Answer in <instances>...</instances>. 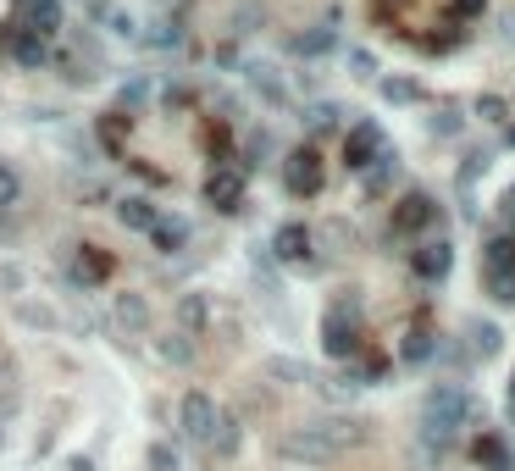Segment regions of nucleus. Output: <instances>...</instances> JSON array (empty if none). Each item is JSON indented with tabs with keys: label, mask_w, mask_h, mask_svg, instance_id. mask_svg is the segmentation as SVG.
I'll return each mask as SVG.
<instances>
[{
	"label": "nucleus",
	"mask_w": 515,
	"mask_h": 471,
	"mask_svg": "<svg viewBox=\"0 0 515 471\" xmlns=\"http://www.w3.org/2000/svg\"><path fill=\"white\" fill-rule=\"evenodd\" d=\"M89 17H95V23L106 28L111 39H133V34H139V23H133V17L122 12L117 0H89Z\"/></svg>",
	"instance_id": "nucleus-15"
},
{
	"label": "nucleus",
	"mask_w": 515,
	"mask_h": 471,
	"mask_svg": "<svg viewBox=\"0 0 515 471\" xmlns=\"http://www.w3.org/2000/svg\"><path fill=\"white\" fill-rule=\"evenodd\" d=\"M111 322L122 333H150V294H139V289L111 294Z\"/></svg>",
	"instance_id": "nucleus-8"
},
{
	"label": "nucleus",
	"mask_w": 515,
	"mask_h": 471,
	"mask_svg": "<svg viewBox=\"0 0 515 471\" xmlns=\"http://www.w3.org/2000/svg\"><path fill=\"white\" fill-rule=\"evenodd\" d=\"M510 411H515V377H510Z\"/></svg>",
	"instance_id": "nucleus-41"
},
{
	"label": "nucleus",
	"mask_w": 515,
	"mask_h": 471,
	"mask_svg": "<svg viewBox=\"0 0 515 471\" xmlns=\"http://www.w3.org/2000/svg\"><path fill=\"white\" fill-rule=\"evenodd\" d=\"M338 117H344V111H338L333 100H316V106L305 111V128H311V133H333V128H338Z\"/></svg>",
	"instance_id": "nucleus-27"
},
{
	"label": "nucleus",
	"mask_w": 515,
	"mask_h": 471,
	"mask_svg": "<svg viewBox=\"0 0 515 471\" xmlns=\"http://www.w3.org/2000/svg\"><path fill=\"white\" fill-rule=\"evenodd\" d=\"M183 239H189V228H183V222H167V217H161L156 222V228H150V244H156V250H183Z\"/></svg>",
	"instance_id": "nucleus-24"
},
{
	"label": "nucleus",
	"mask_w": 515,
	"mask_h": 471,
	"mask_svg": "<svg viewBox=\"0 0 515 471\" xmlns=\"http://www.w3.org/2000/svg\"><path fill=\"white\" fill-rule=\"evenodd\" d=\"M283 189L300 194V200L322 189V156H316V145H300L294 156L283 161Z\"/></svg>",
	"instance_id": "nucleus-7"
},
{
	"label": "nucleus",
	"mask_w": 515,
	"mask_h": 471,
	"mask_svg": "<svg viewBox=\"0 0 515 471\" xmlns=\"http://www.w3.org/2000/svg\"><path fill=\"white\" fill-rule=\"evenodd\" d=\"M23 266H0V289H6V294H23Z\"/></svg>",
	"instance_id": "nucleus-36"
},
{
	"label": "nucleus",
	"mask_w": 515,
	"mask_h": 471,
	"mask_svg": "<svg viewBox=\"0 0 515 471\" xmlns=\"http://www.w3.org/2000/svg\"><path fill=\"white\" fill-rule=\"evenodd\" d=\"M106 272H111V255L95 250V244H78V255H72V266H67V278L72 283H100Z\"/></svg>",
	"instance_id": "nucleus-14"
},
{
	"label": "nucleus",
	"mask_w": 515,
	"mask_h": 471,
	"mask_svg": "<svg viewBox=\"0 0 515 471\" xmlns=\"http://www.w3.org/2000/svg\"><path fill=\"white\" fill-rule=\"evenodd\" d=\"M466 333H471V355H482V361H493V355H499L504 333H499V327H493V322H471Z\"/></svg>",
	"instance_id": "nucleus-22"
},
{
	"label": "nucleus",
	"mask_w": 515,
	"mask_h": 471,
	"mask_svg": "<svg viewBox=\"0 0 515 471\" xmlns=\"http://www.w3.org/2000/svg\"><path fill=\"white\" fill-rule=\"evenodd\" d=\"M277 455L300 460V466H327V460H338V444L322 433V427H294V433L277 438Z\"/></svg>",
	"instance_id": "nucleus-3"
},
{
	"label": "nucleus",
	"mask_w": 515,
	"mask_h": 471,
	"mask_svg": "<svg viewBox=\"0 0 515 471\" xmlns=\"http://www.w3.org/2000/svg\"><path fill=\"white\" fill-rule=\"evenodd\" d=\"M477 466H488V471H510V449L499 444V438H477Z\"/></svg>",
	"instance_id": "nucleus-25"
},
{
	"label": "nucleus",
	"mask_w": 515,
	"mask_h": 471,
	"mask_svg": "<svg viewBox=\"0 0 515 471\" xmlns=\"http://www.w3.org/2000/svg\"><path fill=\"white\" fill-rule=\"evenodd\" d=\"M17 322H28V327H56V316H50L45 305H28V300H17Z\"/></svg>",
	"instance_id": "nucleus-34"
},
{
	"label": "nucleus",
	"mask_w": 515,
	"mask_h": 471,
	"mask_svg": "<svg viewBox=\"0 0 515 471\" xmlns=\"http://www.w3.org/2000/svg\"><path fill=\"white\" fill-rule=\"evenodd\" d=\"M432 133H444V139H449V133H460V117H455V111H444V117H432Z\"/></svg>",
	"instance_id": "nucleus-38"
},
{
	"label": "nucleus",
	"mask_w": 515,
	"mask_h": 471,
	"mask_svg": "<svg viewBox=\"0 0 515 471\" xmlns=\"http://www.w3.org/2000/svg\"><path fill=\"white\" fill-rule=\"evenodd\" d=\"M477 111H482V122H504V100L499 95H482Z\"/></svg>",
	"instance_id": "nucleus-37"
},
{
	"label": "nucleus",
	"mask_w": 515,
	"mask_h": 471,
	"mask_svg": "<svg viewBox=\"0 0 515 471\" xmlns=\"http://www.w3.org/2000/svg\"><path fill=\"white\" fill-rule=\"evenodd\" d=\"M117 222L122 228H133V233H150L161 222V211L144 200V194H128V200H117Z\"/></svg>",
	"instance_id": "nucleus-16"
},
{
	"label": "nucleus",
	"mask_w": 515,
	"mask_h": 471,
	"mask_svg": "<svg viewBox=\"0 0 515 471\" xmlns=\"http://www.w3.org/2000/svg\"><path fill=\"white\" fill-rule=\"evenodd\" d=\"M349 67H355V78H372L377 73V56H372V50H349Z\"/></svg>",
	"instance_id": "nucleus-35"
},
{
	"label": "nucleus",
	"mask_w": 515,
	"mask_h": 471,
	"mask_svg": "<svg viewBox=\"0 0 515 471\" xmlns=\"http://www.w3.org/2000/svg\"><path fill=\"white\" fill-rule=\"evenodd\" d=\"M272 255L283 266H311V228H305V222H283V228L272 233Z\"/></svg>",
	"instance_id": "nucleus-9"
},
{
	"label": "nucleus",
	"mask_w": 515,
	"mask_h": 471,
	"mask_svg": "<svg viewBox=\"0 0 515 471\" xmlns=\"http://www.w3.org/2000/svg\"><path fill=\"white\" fill-rule=\"evenodd\" d=\"M205 322H211L205 294H183V300H178V333H205Z\"/></svg>",
	"instance_id": "nucleus-20"
},
{
	"label": "nucleus",
	"mask_w": 515,
	"mask_h": 471,
	"mask_svg": "<svg viewBox=\"0 0 515 471\" xmlns=\"http://www.w3.org/2000/svg\"><path fill=\"white\" fill-rule=\"evenodd\" d=\"M504 39H510V45H515V12L504 17Z\"/></svg>",
	"instance_id": "nucleus-40"
},
{
	"label": "nucleus",
	"mask_w": 515,
	"mask_h": 471,
	"mask_svg": "<svg viewBox=\"0 0 515 471\" xmlns=\"http://www.w3.org/2000/svg\"><path fill=\"white\" fill-rule=\"evenodd\" d=\"M388 150V139H383V128L377 122H355V128L344 133V167L349 172H366L377 156Z\"/></svg>",
	"instance_id": "nucleus-6"
},
{
	"label": "nucleus",
	"mask_w": 515,
	"mask_h": 471,
	"mask_svg": "<svg viewBox=\"0 0 515 471\" xmlns=\"http://www.w3.org/2000/svg\"><path fill=\"white\" fill-rule=\"evenodd\" d=\"M12 23H23L39 39H56L67 28V12H61V0H12Z\"/></svg>",
	"instance_id": "nucleus-5"
},
{
	"label": "nucleus",
	"mask_w": 515,
	"mask_h": 471,
	"mask_svg": "<svg viewBox=\"0 0 515 471\" xmlns=\"http://www.w3.org/2000/svg\"><path fill=\"white\" fill-rule=\"evenodd\" d=\"M471 422V394L460 383H432L421 399V433L427 444H455L460 427Z\"/></svg>",
	"instance_id": "nucleus-1"
},
{
	"label": "nucleus",
	"mask_w": 515,
	"mask_h": 471,
	"mask_svg": "<svg viewBox=\"0 0 515 471\" xmlns=\"http://www.w3.org/2000/svg\"><path fill=\"white\" fill-rule=\"evenodd\" d=\"M432 350H438L432 333H427V327H416V333H405V350H399V355H405L410 366H421V361H432Z\"/></svg>",
	"instance_id": "nucleus-28"
},
{
	"label": "nucleus",
	"mask_w": 515,
	"mask_h": 471,
	"mask_svg": "<svg viewBox=\"0 0 515 471\" xmlns=\"http://www.w3.org/2000/svg\"><path fill=\"white\" fill-rule=\"evenodd\" d=\"M144 466H150V471H178V449H172V444H150Z\"/></svg>",
	"instance_id": "nucleus-33"
},
{
	"label": "nucleus",
	"mask_w": 515,
	"mask_h": 471,
	"mask_svg": "<svg viewBox=\"0 0 515 471\" xmlns=\"http://www.w3.org/2000/svg\"><path fill=\"white\" fill-rule=\"evenodd\" d=\"M150 344H156V355L167 366H189L194 361V339H189V333H161V339H150Z\"/></svg>",
	"instance_id": "nucleus-21"
},
{
	"label": "nucleus",
	"mask_w": 515,
	"mask_h": 471,
	"mask_svg": "<svg viewBox=\"0 0 515 471\" xmlns=\"http://www.w3.org/2000/svg\"><path fill=\"white\" fill-rule=\"evenodd\" d=\"M144 45H156V50H178L183 45V23L178 17H156V23H144Z\"/></svg>",
	"instance_id": "nucleus-19"
},
{
	"label": "nucleus",
	"mask_w": 515,
	"mask_h": 471,
	"mask_svg": "<svg viewBox=\"0 0 515 471\" xmlns=\"http://www.w3.org/2000/svg\"><path fill=\"white\" fill-rule=\"evenodd\" d=\"M333 45H338L333 23H316V28H305V34H294V39H288V50H294V56H305V61L327 56V50H333Z\"/></svg>",
	"instance_id": "nucleus-17"
},
{
	"label": "nucleus",
	"mask_w": 515,
	"mask_h": 471,
	"mask_svg": "<svg viewBox=\"0 0 515 471\" xmlns=\"http://www.w3.org/2000/svg\"><path fill=\"white\" fill-rule=\"evenodd\" d=\"M0 56H12L17 67H45L50 50H45V39H39V34H28L23 23H12V34L0 39Z\"/></svg>",
	"instance_id": "nucleus-13"
},
{
	"label": "nucleus",
	"mask_w": 515,
	"mask_h": 471,
	"mask_svg": "<svg viewBox=\"0 0 515 471\" xmlns=\"http://www.w3.org/2000/svg\"><path fill=\"white\" fill-rule=\"evenodd\" d=\"M266 377H272V383H311V372H305L300 361H288V355H272V361H266Z\"/></svg>",
	"instance_id": "nucleus-26"
},
{
	"label": "nucleus",
	"mask_w": 515,
	"mask_h": 471,
	"mask_svg": "<svg viewBox=\"0 0 515 471\" xmlns=\"http://www.w3.org/2000/svg\"><path fill=\"white\" fill-rule=\"evenodd\" d=\"M216 399L211 394H200V388H189V394L178 399V427H183V438H194V444H211V433H216Z\"/></svg>",
	"instance_id": "nucleus-4"
},
{
	"label": "nucleus",
	"mask_w": 515,
	"mask_h": 471,
	"mask_svg": "<svg viewBox=\"0 0 515 471\" xmlns=\"http://www.w3.org/2000/svg\"><path fill=\"white\" fill-rule=\"evenodd\" d=\"M383 100H388V106H416L421 84H416V78H383Z\"/></svg>",
	"instance_id": "nucleus-23"
},
{
	"label": "nucleus",
	"mask_w": 515,
	"mask_h": 471,
	"mask_svg": "<svg viewBox=\"0 0 515 471\" xmlns=\"http://www.w3.org/2000/svg\"><path fill=\"white\" fill-rule=\"evenodd\" d=\"M0 444H6V427H0Z\"/></svg>",
	"instance_id": "nucleus-43"
},
{
	"label": "nucleus",
	"mask_w": 515,
	"mask_h": 471,
	"mask_svg": "<svg viewBox=\"0 0 515 471\" xmlns=\"http://www.w3.org/2000/svg\"><path fill=\"white\" fill-rule=\"evenodd\" d=\"M438 222V206H432V194H405L394 206V233H421V228H432Z\"/></svg>",
	"instance_id": "nucleus-12"
},
{
	"label": "nucleus",
	"mask_w": 515,
	"mask_h": 471,
	"mask_svg": "<svg viewBox=\"0 0 515 471\" xmlns=\"http://www.w3.org/2000/svg\"><path fill=\"white\" fill-rule=\"evenodd\" d=\"M205 206H216V211H239V206H244V172L216 167L211 178H205Z\"/></svg>",
	"instance_id": "nucleus-11"
},
{
	"label": "nucleus",
	"mask_w": 515,
	"mask_h": 471,
	"mask_svg": "<svg viewBox=\"0 0 515 471\" xmlns=\"http://www.w3.org/2000/svg\"><path fill=\"white\" fill-rule=\"evenodd\" d=\"M482 283L499 305H515V272H482Z\"/></svg>",
	"instance_id": "nucleus-31"
},
{
	"label": "nucleus",
	"mask_w": 515,
	"mask_h": 471,
	"mask_svg": "<svg viewBox=\"0 0 515 471\" xmlns=\"http://www.w3.org/2000/svg\"><path fill=\"white\" fill-rule=\"evenodd\" d=\"M482 272H515V233H493L482 244Z\"/></svg>",
	"instance_id": "nucleus-18"
},
{
	"label": "nucleus",
	"mask_w": 515,
	"mask_h": 471,
	"mask_svg": "<svg viewBox=\"0 0 515 471\" xmlns=\"http://www.w3.org/2000/svg\"><path fill=\"white\" fill-rule=\"evenodd\" d=\"M449 266H455V250H449L444 239H432V244H421V250H410V272H416L421 283H444Z\"/></svg>",
	"instance_id": "nucleus-10"
},
{
	"label": "nucleus",
	"mask_w": 515,
	"mask_h": 471,
	"mask_svg": "<svg viewBox=\"0 0 515 471\" xmlns=\"http://www.w3.org/2000/svg\"><path fill=\"white\" fill-rule=\"evenodd\" d=\"M17 194H23V178H17V167H6V161H0V211L17 206Z\"/></svg>",
	"instance_id": "nucleus-32"
},
{
	"label": "nucleus",
	"mask_w": 515,
	"mask_h": 471,
	"mask_svg": "<svg viewBox=\"0 0 515 471\" xmlns=\"http://www.w3.org/2000/svg\"><path fill=\"white\" fill-rule=\"evenodd\" d=\"M482 6H488V0H455V17H477Z\"/></svg>",
	"instance_id": "nucleus-39"
},
{
	"label": "nucleus",
	"mask_w": 515,
	"mask_h": 471,
	"mask_svg": "<svg viewBox=\"0 0 515 471\" xmlns=\"http://www.w3.org/2000/svg\"><path fill=\"white\" fill-rule=\"evenodd\" d=\"M205 449L233 455V449H239V422H233V416H216V433H211V444H205Z\"/></svg>",
	"instance_id": "nucleus-29"
},
{
	"label": "nucleus",
	"mask_w": 515,
	"mask_h": 471,
	"mask_svg": "<svg viewBox=\"0 0 515 471\" xmlns=\"http://www.w3.org/2000/svg\"><path fill=\"white\" fill-rule=\"evenodd\" d=\"M250 84L261 89V95L272 100V106H288V89H283V84H277V78H272V67H250Z\"/></svg>",
	"instance_id": "nucleus-30"
},
{
	"label": "nucleus",
	"mask_w": 515,
	"mask_h": 471,
	"mask_svg": "<svg viewBox=\"0 0 515 471\" xmlns=\"http://www.w3.org/2000/svg\"><path fill=\"white\" fill-rule=\"evenodd\" d=\"M510 145H515V122H510Z\"/></svg>",
	"instance_id": "nucleus-42"
},
{
	"label": "nucleus",
	"mask_w": 515,
	"mask_h": 471,
	"mask_svg": "<svg viewBox=\"0 0 515 471\" xmlns=\"http://www.w3.org/2000/svg\"><path fill=\"white\" fill-rule=\"evenodd\" d=\"M322 344H327V355H338V361H349V355L360 350V300H355V294H344V300L327 305Z\"/></svg>",
	"instance_id": "nucleus-2"
}]
</instances>
